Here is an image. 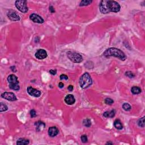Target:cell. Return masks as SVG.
Here are the masks:
<instances>
[{
    "instance_id": "cell-6",
    "label": "cell",
    "mask_w": 145,
    "mask_h": 145,
    "mask_svg": "<svg viewBox=\"0 0 145 145\" xmlns=\"http://www.w3.org/2000/svg\"><path fill=\"white\" fill-rule=\"evenodd\" d=\"M15 6L20 12L26 13L28 10L27 5V1L24 0H19L15 2Z\"/></svg>"
},
{
    "instance_id": "cell-11",
    "label": "cell",
    "mask_w": 145,
    "mask_h": 145,
    "mask_svg": "<svg viewBox=\"0 0 145 145\" xmlns=\"http://www.w3.org/2000/svg\"><path fill=\"white\" fill-rule=\"evenodd\" d=\"M47 53L45 50L43 49H39L35 53V57L39 60H43L47 57Z\"/></svg>"
},
{
    "instance_id": "cell-26",
    "label": "cell",
    "mask_w": 145,
    "mask_h": 145,
    "mask_svg": "<svg viewBox=\"0 0 145 145\" xmlns=\"http://www.w3.org/2000/svg\"><path fill=\"white\" fill-rule=\"evenodd\" d=\"M80 139H81L82 142L83 143H86L88 141V138L87 136L86 135H83L81 136V138H80Z\"/></svg>"
},
{
    "instance_id": "cell-21",
    "label": "cell",
    "mask_w": 145,
    "mask_h": 145,
    "mask_svg": "<svg viewBox=\"0 0 145 145\" xmlns=\"http://www.w3.org/2000/svg\"><path fill=\"white\" fill-rule=\"evenodd\" d=\"M83 124L86 127L89 128V127H90V126L91 125V120L89 119V118H87V119L83 120Z\"/></svg>"
},
{
    "instance_id": "cell-18",
    "label": "cell",
    "mask_w": 145,
    "mask_h": 145,
    "mask_svg": "<svg viewBox=\"0 0 145 145\" xmlns=\"http://www.w3.org/2000/svg\"><path fill=\"white\" fill-rule=\"evenodd\" d=\"M131 91L133 94L137 95L141 93L142 90L140 87H137V86H133L131 89Z\"/></svg>"
},
{
    "instance_id": "cell-2",
    "label": "cell",
    "mask_w": 145,
    "mask_h": 145,
    "mask_svg": "<svg viewBox=\"0 0 145 145\" xmlns=\"http://www.w3.org/2000/svg\"><path fill=\"white\" fill-rule=\"evenodd\" d=\"M104 56L106 57L113 56L119 58L122 61H125L126 59V56L122 51L116 48H108L104 52Z\"/></svg>"
},
{
    "instance_id": "cell-23",
    "label": "cell",
    "mask_w": 145,
    "mask_h": 145,
    "mask_svg": "<svg viewBox=\"0 0 145 145\" xmlns=\"http://www.w3.org/2000/svg\"><path fill=\"white\" fill-rule=\"evenodd\" d=\"M122 108L125 111H129L131 110V107L129 103H124L122 105Z\"/></svg>"
},
{
    "instance_id": "cell-5",
    "label": "cell",
    "mask_w": 145,
    "mask_h": 145,
    "mask_svg": "<svg viewBox=\"0 0 145 145\" xmlns=\"http://www.w3.org/2000/svg\"><path fill=\"white\" fill-rule=\"evenodd\" d=\"M67 57L70 61L74 63H80L83 61V57L80 53L77 52L69 51L67 52Z\"/></svg>"
},
{
    "instance_id": "cell-16",
    "label": "cell",
    "mask_w": 145,
    "mask_h": 145,
    "mask_svg": "<svg viewBox=\"0 0 145 145\" xmlns=\"http://www.w3.org/2000/svg\"><path fill=\"white\" fill-rule=\"evenodd\" d=\"M29 143H30L29 140L25 138H19L17 142V145H27Z\"/></svg>"
},
{
    "instance_id": "cell-14",
    "label": "cell",
    "mask_w": 145,
    "mask_h": 145,
    "mask_svg": "<svg viewBox=\"0 0 145 145\" xmlns=\"http://www.w3.org/2000/svg\"><path fill=\"white\" fill-rule=\"evenodd\" d=\"M35 125L36 126V131H38V132L43 131V130H44V129L45 128V123L40 121H37V122H35Z\"/></svg>"
},
{
    "instance_id": "cell-33",
    "label": "cell",
    "mask_w": 145,
    "mask_h": 145,
    "mask_svg": "<svg viewBox=\"0 0 145 145\" xmlns=\"http://www.w3.org/2000/svg\"><path fill=\"white\" fill-rule=\"evenodd\" d=\"M11 69L12 70V71H13V72H15V71H17V70H16V69H15V66L11 67Z\"/></svg>"
},
{
    "instance_id": "cell-30",
    "label": "cell",
    "mask_w": 145,
    "mask_h": 145,
    "mask_svg": "<svg viewBox=\"0 0 145 145\" xmlns=\"http://www.w3.org/2000/svg\"><path fill=\"white\" fill-rule=\"evenodd\" d=\"M49 11H50L52 13H53L55 12V9H54V8L52 6H51L49 7Z\"/></svg>"
},
{
    "instance_id": "cell-24",
    "label": "cell",
    "mask_w": 145,
    "mask_h": 145,
    "mask_svg": "<svg viewBox=\"0 0 145 145\" xmlns=\"http://www.w3.org/2000/svg\"><path fill=\"white\" fill-rule=\"evenodd\" d=\"M114 103V101L111 98H107L105 99V103L107 105H112Z\"/></svg>"
},
{
    "instance_id": "cell-34",
    "label": "cell",
    "mask_w": 145,
    "mask_h": 145,
    "mask_svg": "<svg viewBox=\"0 0 145 145\" xmlns=\"http://www.w3.org/2000/svg\"><path fill=\"white\" fill-rule=\"evenodd\" d=\"M106 145H113V143L110 142H108L106 143Z\"/></svg>"
},
{
    "instance_id": "cell-32",
    "label": "cell",
    "mask_w": 145,
    "mask_h": 145,
    "mask_svg": "<svg viewBox=\"0 0 145 145\" xmlns=\"http://www.w3.org/2000/svg\"><path fill=\"white\" fill-rule=\"evenodd\" d=\"M58 87H59L60 89H62L64 87V84L62 82H60L59 84H58Z\"/></svg>"
},
{
    "instance_id": "cell-31",
    "label": "cell",
    "mask_w": 145,
    "mask_h": 145,
    "mask_svg": "<svg viewBox=\"0 0 145 145\" xmlns=\"http://www.w3.org/2000/svg\"><path fill=\"white\" fill-rule=\"evenodd\" d=\"M68 90L69 91H72L73 90V86L69 85L68 86Z\"/></svg>"
},
{
    "instance_id": "cell-8",
    "label": "cell",
    "mask_w": 145,
    "mask_h": 145,
    "mask_svg": "<svg viewBox=\"0 0 145 145\" xmlns=\"http://www.w3.org/2000/svg\"><path fill=\"white\" fill-rule=\"evenodd\" d=\"M27 91L29 95L35 98L40 97V95H42V93H41L40 91L37 90V89H34V88L31 87V86L27 87Z\"/></svg>"
},
{
    "instance_id": "cell-27",
    "label": "cell",
    "mask_w": 145,
    "mask_h": 145,
    "mask_svg": "<svg viewBox=\"0 0 145 145\" xmlns=\"http://www.w3.org/2000/svg\"><path fill=\"white\" fill-rule=\"evenodd\" d=\"M30 113L31 117L32 118H33V117H36V111H35L34 109H32V110L30 111Z\"/></svg>"
},
{
    "instance_id": "cell-3",
    "label": "cell",
    "mask_w": 145,
    "mask_h": 145,
    "mask_svg": "<svg viewBox=\"0 0 145 145\" xmlns=\"http://www.w3.org/2000/svg\"><path fill=\"white\" fill-rule=\"evenodd\" d=\"M93 84V80L88 73L83 74L80 79V84L82 89H85Z\"/></svg>"
},
{
    "instance_id": "cell-20",
    "label": "cell",
    "mask_w": 145,
    "mask_h": 145,
    "mask_svg": "<svg viewBox=\"0 0 145 145\" xmlns=\"http://www.w3.org/2000/svg\"><path fill=\"white\" fill-rule=\"evenodd\" d=\"M92 3V1H89V0H83L80 2V6H85L89 5Z\"/></svg>"
},
{
    "instance_id": "cell-29",
    "label": "cell",
    "mask_w": 145,
    "mask_h": 145,
    "mask_svg": "<svg viewBox=\"0 0 145 145\" xmlns=\"http://www.w3.org/2000/svg\"><path fill=\"white\" fill-rule=\"evenodd\" d=\"M49 73H50V74H52V75H55L56 74L57 70H49Z\"/></svg>"
},
{
    "instance_id": "cell-15",
    "label": "cell",
    "mask_w": 145,
    "mask_h": 145,
    "mask_svg": "<svg viewBox=\"0 0 145 145\" xmlns=\"http://www.w3.org/2000/svg\"><path fill=\"white\" fill-rule=\"evenodd\" d=\"M116 111L114 109L111 111H106L103 113V116L105 118H113L115 116Z\"/></svg>"
},
{
    "instance_id": "cell-7",
    "label": "cell",
    "mask_w": 145,
    "mask_h": 145,
    "mask_svg": "<svg viewBox=\"0 0 145 145\" xmlns=\"http://www.w3.org/2000/svg\"><path fill=\"white\" fill-rule=\"evenodd\" d=\"M1 97L6 100L11 101V102H14L17 100L15 95L11 92H5L1 94Z\"/></svg>"
},
{
    "instance_id": "cell-13",
    "label": "cell",
    "mask_w": 145,
    "mask_h": 145,
    "mask_svg": "<svg viewBox=\"0 0 145 145\" xmlns=\"http://www.w3.org/2000/svg\"><path fill=\"white\" fill-rule=\"evenodd\" d=\"M65 102L67 104L72 105L75 102V98L73 95L69 94L65 98Z\"/></svg>"
},
{
    "instance_id": "cell-28",
    "label": "cell",
    "mask_w": 145,
    "mask_h": 145,
    "mask_svg": "<svg viewBox=\"0 0 145 145\" xmlns=\"http://www.w3.org/2000/svg\"><path fill=\"white\" fill-rule=\"evenodd\" d=\"M60 78L61 80H68V77L66 75H65V74H61V75H60Z\"/></svg>"
},
{
    "instance_id": "cell-9",
    "label": "cell",
    "mask_w": 145,
    "mask_h": 145,
    "mask_svg": "<svg viewBox=\"0 0 145 145\" xmlns=\"http://www.w3.org/2000/svg\"><path fill=\"white\" fill-rule=\"evenodd\" d=\"M9 19L12 21H19L20 19L19 16L17 14V12H15L14 10H10L8 11L7 14Z\"/></svg>"
},
{
    "instance_id": "cell-12",
    "label": "cell",
    "mask_w": 145,
    "mask_h": 145,
    "mask_svg": "<svg viewBox=\"0 0 145 145\" xmlns=\"http://www.w3.org/2000/svg\"><path fill=\"white\" fill-rule=\"evenodd\" d=\"M59 133V130L56 126H52L48 129V134L51 137H54L56 136Z\"/></svg>"
},
{
    "instance_id": "cell-1",
    "label": "cell",
    "mask_w": 145,
    "mask_h": 145,
    "mask_svg": "<svg viewBox=\"0 0 145 145\" xmlns=\"http://www.w3.org/2000/svg\"><path fill=\"white\" fill-rule=\"evenodd\" d=\"M121 6L115 1L103 0L99 4V9L103 14H108L110 12L118 13L120 11Z\"/></svg>"
},
{
    "instance_id": "cell-4",
    "label": "cell",
    "mask_w": 145,
    "mask_h": 145,
    "mask_svg": "<svg viewBox=\"0 0 145 145\" xmlns=\"http://www.w3.org/2000/svg\"><path fill=\"white\" fill-rule=\"evenodd\" d=\"M9 86L11 89L15 91H18L20 89L19 85V80L18 77L14 74H10L8 77Z\"/></svg>"
},
{
    "instance_id": "cell-22",
    "label": "cell",
    "mask_w": 145,
    "mask_h": 145,
    "mask_svg": "<svg viewBox=\"0 0 145 145\" xmlns=\"http://www.w3.org/2000/svg\"><path fill=\"white\" fill-rule=\"evenodd\" d=\"M138 125L139 126L142 127V128H144L145 127V117H143L138 121Z\"/></svg>"
},
{
    "instance_id": "cell-10",
    "label": "cell",
    "mask_w": 145,
    "mask_h": 145,
    "mask_svg": "<svg viewBox=\"0 0 145 145\" xmlns=\"http://www.w3.org/2000/svg\"><path fill=\"white\" fill-rule=\"evenodd\" d=\"M30 18L31 20H33V22L39 23V24H42L44 22V20L39 16L37 14H35V13H33V14H31L30 15Z\"/></svg>"
},
{
    "instance_id": "cell-17",
    "label": "cell",
    "mask_w": 145,
    "mask_h": 145,
    "mask_svg": "<svg viewBox=\"0 0 145 145\" xmlns=\"http://www.w3.org/2000/svg\"><path fill=\"white\" fill-rule=\"evenodd\" d=\"M114 126L118 130H121L123 128V125L121 121L118 119H116L114 121Z\"/></svg>"
},
{
    "instance_id": "cell-25",
    "label": "cell",
    "mask_w": 145,
    "mask_h": 145,
    "mask_svg": "<svg viewBox=\"0 0 145 145\" xmlns=\"http://www.w3.org/2000/svg\"><path fill=\"white\" fill-rule=\"evenodd\" d=\"M125 75L130 78H133L134 77V74L132 72H131V71H126L125 73Z\"/></svg>"
},
{
    "instance_id": "cell-19",
    "label": "cell",
    "mask_w": 145,
    "mask_h": 145,
    "mask_svg": "<svg viewBox=\"0 0 145 145\" xmlns=\"http://www.w3.org/2000/svg\"><path fill=\"white\" fill-rule=\"evenodd\" d=\"M8 106H7L5 104L3 103H0V112H5V111H6L8 110Z\"/></svg>"
}]
</instances>
